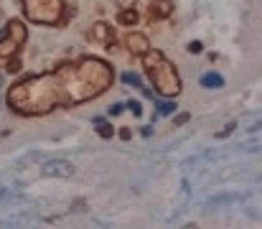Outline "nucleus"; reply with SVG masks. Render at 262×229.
Listing matches in <instances>:
<instances>
[{"label":"nucleus","instance_id":"1","mask_svg":"<svg viewBox=\"0 0 262 229\" xmlns=\"http://www.w3.org/2000/svg\"><path fill=\"white\" fill-rule=\"evenodd\" d=\"M112 84V67L102 59L64 64L49 74L28 76L10 87L8 105L20 115H43L56 107H72L94 99Z\"/></svg>","mask_w":262,"mask_h":229},{"label":"nucleus","instance_id":"2","mask_svg":"<svg viewBox=\"0 0 262 229\" xmlns=\"http://www.w3.org/2000/svg\"><path fill=\"white\" fill-rule=\"evenodd\" d=\"M143 61H145V72L150 76L153 87L163 94V97H176L181 92V76L176 72V67L161 54V51H145L143 54Z\"/></svg>","mask_w":262,"mask_h":229},{"label":"nucleus","instance_id":"3","mask_svg":"<svg viewBox=\"0 0 262 229\" xmlns=\"http://www.w3.org/2000/svg\"><path fill=\"white\" fill-rule=\"evenodd\" d=\"M26 18L41 26H59L64 18V0H23Z\"/></svg>","mask_w":262,"mask_h":229},{"label":"nucleus","instance_id":"4","mask_svg":"<svg viewBox=\"0 0 262 229\" xmlns=\"http://www.w3.org/2000/svg\"><path fill=\"white\" fill-rule=\"evenodd\" d=\"M26 36H28V31H26L23 20L13 18V20L5 26L3 36H0V59H10V56H15V54L20 51V46L26 44Z\"/></svg>","mask_w":262,"mask_h":229},{"label":"nucleus","instance_id":"5","mask_svg":"<svg viewBox=\"0 0 262 229\" xmlns=\"http://www.w3.org/2000/svg\"><path fill=\"white\" fill-rule=\"evenodd\" d=\"M41 176H61V178H72L74 176V165L69 160H49L46 165H41Z\"/></svg>","mask_w":262,"mask_h":229},{"label":"nucleus","instance_id":"6","mask_svg":"<svg viewBox=\"0 0 262 229\" xmlns=\"http://www.w3.org/2000/svg\"><path fill=\"white\" fill-rule=\"evenodd\" d=\"M92 38L99 41V44L112 46V44H115V31H112V26H107V23H97L94 31H92Z\"/></svg>","mask_w":262,"mask_h":229},{"label":"nucleus","instance_id":"7","mask_svg":"<svg viewBox=\"0 0 262 229\" xmlns=\"http://www.w3.org/2000/svg\"><path fill=\"white\" fill-rule=\"evenodd\" d=\"M125 44H127V49L133 51V54H145L148 51V38L143 36V33H127L125 36Z\"/></svg>","mask_w":262,"mask_h":229},{"label":"nucleus","instance_id":"8","mask_svg":"<svg viewBox=\"0 0 262 229\" xmlns=\"http://www.w3.org/2000/svg\"><path fill=\"white\" fill-rule=\"evenodd\" d=\"M201 87H206V89H219V87H224V76L216 74V72H209V74L201 76Z\"/></svg>","mask_w":262,"mask_h":229},{"label":"nucleus","instance_id":"9","mask_svg":"<svg viewBox=\"0 0 262 229\" xmlns=\"http://www.w3.org/2000/svg\"><path fill=\"white\" fill-rule=\"evenodd\" d=\"M117 20L125 23V26H135V23H138V10H122V13L117 15Z\"/></svg>","mask_w":262,"mask_h":229},{"label":"nucleus","instance_id":"10","mask_svg":"<svg viewBox=\"0 0 262 229\" xmlns=\"http://www.w3.org/2000/svg\"><path fill=\"white\" fill-rule=\"evenodd\" d=\"M173 112H176V102H171V99H161V102H158V115L168 117V115H173Z\"/></svg>","mask_w":262,"mask_h":229},{"label":"nucleus","instance_id":"11","mask_svg":"<svg viewBox=\"0 0 262 229\" xmlns=\"http://www.w3.org/2000/svg\"><path fill=\"white\" fill-rule=\"evenodd\" d=\"M94 122H97V133H99L102 138H112V125H110V122H104L102 117H94Z\"/></svg>","mask_w":262,"mask_h":229},{"label":"nucleus","instance_id":"12","mask_svg":"<svg viewBox=\"0 0 262 229\" xmlns=\"http://www.w3.org/2000/svg\"><path fill=\"white\" fill-rule=\"evenodd\" d=\"M242 196H237V194H222V196H214L209 204L211 206H216V204H232V201H239Z\"/></svg>","mask_w":262,"mask_h":229},{"label":"nucleus","instance_id":"13","mask_svg":"<svg viewBox=\"0 0 262 229\" xmlns=\"http://www.w3.org/2000/svg\"><path fill=\"white\" fill-rule=\"evenodd\" d=\"M120 79H122L125 84H133L135 89H143V79H140L138 74H130V72H125V74L120 76Z\"/></svg>","mask_w":262,"mask_h":229},{"label":"nucleus","instance_id":"14","mask_svg":"<svg viewBox=\"0 0 262 229\" xmlns=\"http://www.w3.org/2000/svg\"><path fill=\"white\" fill-rule=\"evenodd\" d=\"M18 69H20V61H18V56H10V64H8V72H10V74H15Z\"/></svg>","mask_w":262,"mask_h":229},{"label":"nucleus","instance_id":"15","mask_svg":"<svg viewBox=\"0 0 262 229\" xmlns=\"http://www.w3.org/2000/svg\"><path fill=\"white\" fill-rule=\"evenodd\" d=\"M127 107L133 110V115H138V117L143 115V107H140V102H127Z\"/></svg>","mask_w":262,"mask_h":229},{"label":"nucleus","instance_id":"16","mask_svg":"<svg viewBox=\"0 0 262 229\" xmlns=\"http://www.w3.org/2000/svg\"><path fill=\"white\" fill-rule=\"evenodd\" d=\"M232 130H234V125H227L224 130H219V133H216V138H227V135H229Z\"/></svg>","mask_w":262,"mask_h":229},{"label":"nucleus","instance_id":"17","mask_svg":"<svg viewBox=\"0 0 262 229\" xmlns=\"http://www.w3.org/2000/svg\"><path fill=\"white\" fill-rule=\"evenodd\" d=\"M120 112H122V105H120V102L110 107V115H120Z\"/></svg>","mask_w":262,"mask_h":229},{"label":"nucleus","instance_id":"18","mask_svg":"<svg viewBox=\"0 0 262 229\" xmlns=\"http://www.w3.org/2000/svg\"><path fill=\"white\" fill-rule=\"evenodd\" d=\"M188 51H193V54H199V51H201V44H199V41H193V44L188 46Z\"/></svg>","mask_w":262,"mask_h":229},{"label":"nucleus","instance_id":"19","mask_svg":"<svg viewBox=\"0 0 262 229\" xmlns=\"http://www.w3.org/2000/svg\"><path fill=\"white\" fill-rule=\"evenodd\" d=\"M0 81H3V79H0Z\"/></svg>","mask_w":262,"mask_h":229}]
</instances>
